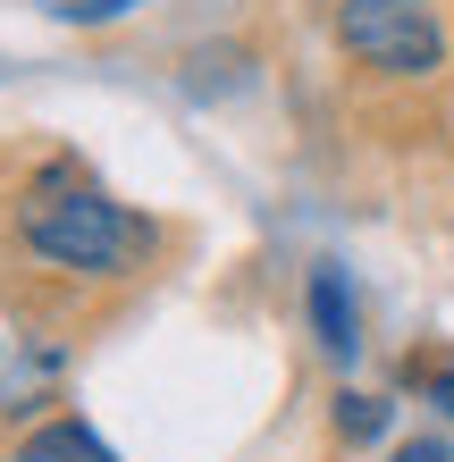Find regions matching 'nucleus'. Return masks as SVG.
Listing matches in <instances>:
<instances>
[{"label": "nucleus", "instance_id": "nucleus-1", "mask_svg": "<svg viewBox=\"0 0 454 462\" xmlns=\"http://www.w3.org/2000/svg\"><path fill=\"white\" fill-rule=\"evenodd\" d=\"M17 236L34 261L76 269V278H126L152 253V227L135 210H118L76 160H51V169H34L17 185Z\"/></svg>", "mask_w": 454, "mask_h": 462}, {"label": "nucleus", "instance_id": "nucleus-2", "mask_svg": "<svg viewBox=\"0 0 454 462\" xmlns=\"http://www.w3.org/2000/svg\"><path fill=\"white\" fill-rule=\"evenodd\" d=\"M337 42L379 76L446 68V25H438L430 0H337Z\"/></svg>", "mask_w": 454, "mask_h": 462}, {"label": "nucleus", "instance_id": "nucleus-3", "mask_svg": "<svg viewBox=\"0 0 454 462\" xmlns=\"http://www.w3.org/2000/svg\"><path fill=\"white\" fill-rule=\"evenodd\" d=\"M311 328H320V345H329V353H354V345H362V303H354V286H345L337 261L311 269Z\"/></svg>", "mask_w": 454, "mask_h": 462}, {"label": "nucleus", "instance_id": "nucleus-4", "mask_svg": "<svg viewBox=\"0 0 454 462\" xmlns=\"http://www.w3.org/2000/svg\"><path fill=\"white\" fill-rule=\"evenodd\" d=\"M9 462H118V454L101 446L85 420H42L34 438H17V454H9Z\"/></svg>", "mask_w": 454, "mask_h": 462}, {"label": "nucleus", "instance_id": "nucleus-5", "mask_svg": "<svg viewBox=\"0 0 454 462\" xmlns=\"http://www.w3.org/2000/svg\"><path fill=\"white\" fill-rule=\"evenodd\" d=\"M337 429L345 438H387V403L379 395H337Z\"/></svg>", "mask_w": 454, "mask_h": 462}, {"label": "nucleus", "instance_id": "nucleus-6", "mask_svg": "<svg viewBox=\"0 0 454 462\" xmlns=\"http://www.w3.org/2000/svg\"><path fill=\"white\" fill-rule=\"evenodd\" d=\"M60 25H110V17H126V9H144V0H42Z\"/></svg>", "mask_w": 454, "mask_h": 462}, {"label": "nucleus", "instance_id": "nucleus-7", "mask_svg": "<svg viewBox=\"0 0 454 462\" xmlns=\"http://www.w3.org/2000/svg\"><path fill=\"white\" fill-rule=\"evenodd\" d=\"M395 462H454L446 438H412V446H395Z\"/></svg>", "mask_w": 454, "mask_h": 462}, {"label": "nucleus", "instance_id": "nucleus-8", "mask_svg": "<svg viewBox=\"0 0 454 462\" xmlns=\"http://www.w3.org/2000/svg\"><path fill=\"white\" fill-rule=\"evenodd\" d=\"M430 403H446V412H454V362H438V370H430Z\"/></svg>", "mask_w": 454, "mask_h": 462}]
</instances>
